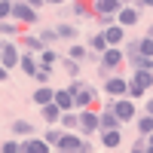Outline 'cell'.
I'll return each mask as SVG.
<instances>
[{"mask_svg": "<svg viewBox=\"0 0 153 153\" xmlns=\"http://www.w3.org/2000/svg\"><path fill=\"white\" fill-rule=\"evenodd\" d=\"M126 89H129V80H123V76H107L104 80V92L113 95V98H123Z\"/></svg>", "mask_w": 153, "mask_h": 153, "instance_id": "ba28073f", "label": "cell"}, {"mask_svg": "<svg viewBox=\"0 0 153 153\" xmlns=\"http://www.w3.org/2000/svg\"><path fill=\"white\" fill-rule=\"evenodd\" d=\"M0 58H3V43H0Z\"/></svg>", "mask_w": 153, "mask_h": 153, "instance_id": "b9f144b4", "label": "cell"}, {"mask_svg": "<svg viewBox=\"0 0 153 153\" xmlns=\"http://www.w3.org/2000/svg\"><path fill=\"white\" fill-rule=\"evenodd\" d=\"M101 34H104L107 46H120V43L126 40V28H123L120 22H110V25H104V31H101Z\"/></svg>", "mask_w": 153, "mask_h": 153, "instance_id": "8992f818", "label": "cell"}, {"mask_svg": "<svg viewBox=\"0 0 153 153\" xmlns=\"http://www.w3.org/2000/svg\"><path fill=\"white\" fill-rule=\"evenodd\" d=\"M55 104L61 110H74L76 107L74 104V92H71V89H55Z\"/></svg>", "mask_w": 153, "mask_h": 153, "instance_id": "5bb4252c", "label": "cell"}, {"mask_svg": "<svg viewBox=\"0 0 153 153\" xmlns=\"http://www.w3.org/2000/svg\"><path fill=\"white\" fill-rule=\"evenodd\" d=\"M132 150H135V153H147V141H138V144H132Z\"/></svg>", "mask_w": 153, "mask_h": 153, "instance_id": "e575fe53", "label": "cell"}, {"mask_svg": "<svg viewBox=\"0 0 153 153\" xmlns=\"http://www.w3.org/2000/svg\"><path fill=\"white\" fill-rule=\"evenodd\" d=\"M138 3H141V6H153V0H138Z\"/></svg>", "mask_w": 153, "mask_h": 153, "instance_id": "60d3db41", "label": "cell"}, {"mask_svg": "<svg viewBox=\"0 0 153 153\" xmlns=\"http://www.w3.org/2000/svg\"><path fill=\"white\" fill-rule=\"evenodd\" d=\"M123 61H126L123 49L120 46H107L104 52H101V71H113V68H120Z\"/></svg>", "mask_w": 153, "mask_h": 153, "instance_id": "7a4b0ae2", "label": "cell"}, {"mask_svg": "<svg viewBox=\"0 0 153 153\" xmlns=\"http://www.w3.org/2000/svg\"><path fill=\"white\" fill-rule=\"evenodd\" d=\"M120 3H129V0H120Z\"/></svg>", "mask_w": 153, "mask_h": 153, "instance_id": "ee69618b", "label": "cell"}, {"mask_svg": "<svg viewBox=\"0 0 153 153\" xmlns=\"http://www.w3.org/2000/svg\"><path fill=\"white\" fill-rule=\"evenodd\" d=\"M0 150H3V153H19V150H22V141H6Z\"/></svg>", "mask_w": 153, "mask_h": 153, "instance_id": "836d02e7", "label": "cell"}, {"mask_svg": "<svg viewBox=\"0 0 153 153\" xmlns=\"http://www.w3.org/2000/svg\"><path fill=\"white\" fill-rule=\"evenodd\" d=\"M135 120H138V132H141V135L153 132V117H150V113H147V117H135Z\"/></svg>", "mask_w": 153, "mask_h": 153, "instance_id": "cb8c5ba5", "label": "cell"}, {"mask_svg": "<svg viewBox=\"0 0 153 153\" xmlns=\"http://www.w3.org/2000/svg\"><path fill=\"white\" fill-rule=\"evenodd\" d=\"M12 19H19V22H37V9L28 3V0H22V3H12Z\"/></svg>", "mask_w": 153, "mask_h": 153, "instance_id": "52a82bcc", "label": "cell"}, {"mask_svg": "<svg viewBox=\"0 0 153 153\" xmlns=\"http://www.w3.org/2000/svg\"><path fill=\"white\" fill-rule=\"evenodd\" d=\"M40 61H43V65H55V61H58L55 49H43V52H40Z\"/></svg>", "mask_w": 153, "mask_h": 153, "instance_id": "f1b7e54d", "label": "cell"}, {"mask_svg": "<svg viewBox=\"0 0 153 153\" xmlns=\"http://www.w3.org/2000/svg\"><path fill=\"white\" fill-rule=\"evenodd\" d=\"M61 135H65V132H58V129H49V132H46V141L52 144V147H58V141H61Z\"/></svg>", "mask_w": 153, "mask_h": 153, "instance_id": "d6a6232c", "label": "cell"}, {"mask_svg": "<svg viewBox=\"0 0 153 153\" xmlns=\"http://www.w3.org/2000/svg\"><path fill=\"white\" fill-rule=\"evenodd\" d=\"M144 92H147V89H144L141 83H135V80L129 83V89H126V95H129L132 101H135V98H144Z\"/></svg>", "mask_w": 153, "mask_h": 153, "instance_id": "d4e9b609", "label": "cell"}, {"mask_svg": "<svg viewBox=\"0 0 153 153\" xmlns=\"http://www.w3.org/2000/svg\"><path fill=\"white\" fill-rule=\"evenodd\" d=\"M12 16V0H0V22Z\"/></svg>", "mask_w": 153, "mask_h": 153, "instance_id": "4dcf8cb0", "label": "cell"}, {"mask_svg": "<svg viewBox=\"0 0 153 153\" xmlns=\"http://www.w3.org/2000/svg\"><path fill=\"white\" fill-rule=\"evenodd\" d=\"M138 55H150L153 58V37L147 34L144 40H138Z\"/></svg>", "mask_w": 153, "mask_h": 153, "instance_id": "603a6c76", "label": "cell"}, {"mask_svg": "<svg viewBox=\"0 0 153 153\" xmlns=\"http://www.w3.org/2000/svg\"><path fill=\"white\" fill-rule=\"evenodd\" d=\"M71 92H74V104L76 107H89V104H92V98H95V92H92V86H83V83H74L71 86Z\"/></svg>", "mask_w": 153, "mask_h": 153, "instance_id": "277c9868", "label": "cell"}, {"mask_svg": "<svg viewBox=\"0 0 153 153\" xmlns=\"http://www.w3.org/2000/svg\"><path fill=\"white\" fill-rule=\"evenodd\" d=\"M25 46H28L31 52H43V49H46V40H43V37H25Z\"/></svg>", "mask_w": 153, "mask_h": 153, "instance_id": "7402d4cb", "label": "cell"}, {"mask_svg": "<svg viewBox=\"0 0 153 153\" xmlns=\"http://www.w3.org/2000/svg\"><path fill=\"white\" fill-rule=\"evenodd\" d=\"M55 34H58V37H65V40H74V37H76V28H74V25H58Z\"/></svg>", "mask_w": 153, "mask_h": 153, "instance_id": "484cf974", "label": "cell"}, {"mask_svg": "<svg viewBox=\"0 0 153 153\" xmlns=\"http://www.w3.org/2000/svg\"><path fill=\"white\" fill-rule=\"evenodd\" d=\"M98 117H101V132H104V129H120V123H123L117 113H113V107L104 110V113H98Z\"/></svg>", "mask_w": 153, "mask_h": 153, "instance_id": "e0dca14e", "label": "cell"}, {"mask_svg": "<svg viewBox=\"0 0 153 153\" xmlns=\"http://www.w3.org/2000/svg\"><path fill=\"white\" fill-rule=\"evenodd\" d=\"M19 58H22V55H19L16 43H3V58H0V65H6V68L12 71V68L19 65Z\"/></svg>", "mask_w": 153, "mask_h": 153, "instance_id": "7c38bea8", "label": "cell"}, {"mask_svg": "<svg viewBox=\"0 0 153 153\" xmlns=\"http://www.w3.org/2000/svg\"><path fill=\"white\" fill-rule=\"evenodd\" d=\"M49 101H55V89L40 86V89L34 92V104H37V107H43V104H49Z\"/></svg>", "mask_w": 153, "mask_h": 153, "instance_id": "9a60e30c", "label": "cell"}, {"mask_svg": "<svg viewBox=\"0 0 153 153\" xmlns=\"http://www.w3.org/2000/svg\"><path fill=\"white\" fill-rule=\"evenodd\" d=\"M28 3H31V6L37 9V6H43V3H46V0H28Z\"/></svg>", "mask_w": 153, "mask_h": 153, "instance_id": "74e56055", "label": "cell"}, {"mask_svg": "<svg viewBox=\"0 0 153 153\" xmlns=\"http://www.w3.org/2000/svg\"><path fill=\"white\" fill-rule=\"evenodd\" d=\"M95 12H98V16H117V12H120V0H95Z\"/></svg>", "mask_w": 153, "mask_h": 153, "instance_id": "8fae6325", "label": "cell"}, {"mask_svg": "<svg viewBox=\"0 0 153 153\" xmlns=\"http://www.w3.org/2000/svg\"><path fill=\"white\" fill-rule=\"evenodd\" d=\"M0 34H3V37H16V34H19V28H16L12 22H6V19H3V22H0Z\"/></svg>", "mask_w": 153, "mask_h": 153, "instance_id": "83f0119b", "label": "cell"}, {"mask_svg": "<svg viewBox=\"0 0 153 153\" xmlns=\"http://www.w3.org/2000/svg\"><path fill=\"white\" fill-rule=\"evenodd\" d=\"M52 68L55 65H43V61H40V68H37V83H40V86H49V80H52Z\"/></svg>", "mask_w": 153, "mask_h": 153, "instance_id": "d6986e66", "label": "cell"}, {"mask_svg": "<svg viewBox=\"0 0 153 153\" xmlns=\"http://www.w3.org/2000/svg\"><path fill=\"white\" fill-rule=\"evenodd\" d=\"M46 3H52V6H61V3H68V0H46Z\"/></svg>", "mask_w": 153, "mask_h": 153, "instance_id": "f35d334b", "label": "cell"}, {"mask_svg": "<svg viewBox=\"0 0 153 153\" xmlns=\"http://www.w3.org/2000/svg\"><path fill=\"white\" fill-rule=\"evenodd\" d=\"M12 129H16V135H31V123H28V120H16V123H12Z\"/></svg>", "mask_w": 153, "mask_h": 153, "instance_id": "4316f807", "label": "cell"}, {"mask_svg": "<svg viewBox=\"0 0 153 153\" xmlns=\"http://www.w3.org/2000/svg\"><path fill=\"white\" fill-rule=\"evenodd\" d=\"M92 49H98V52H104V49H107V40H104V34H95V37H92Z\"/></svg>", "mask_w": 153, "mask_h": 153, "instance_id": "1f68e13d", "label": "cell"}, {"mask_svg": "<svg viewBox=\"0 0 153 153\" xmlns=\"http://www.w3.org/2000/svg\"><path fill=\"white\" fill-rule=\"evenodd\" d=\"M101 144H104L107 150H117V147L123 144V135H120V129H104V132H101Z\"/></svg>", "mask_w": 153, "mask_h": 153, "instance_id": "4fadbf2b", "label": "cell"}, {"mask_svg": "<svg viewBox=\"0 0 153 153\" xmlns=\"http://www.w3.org/2000/svg\"><path fill=\"white\" fill-rule=\"evenodd\" d=\"M117 22L123 25V28H132V25H138V9L129 6V3H123L120 12H117Z\"/></svg>", "mask_w": 153, "mask_h": 153, "instance_id": "30bf717a", "label": "cell"}, {"mask_svg": "<svg viewBox=\"0 0 153 153\" xmlns=\"http://www.w3.org/2000/svg\"><path fill=\"white\" fill-rule=\"evenodd\" d=\"M135 83H141L144 89H150L153 86V71H147V68H135V76H132Z\"/></svg>", "mask_w": 153, "mask_h": 153, "instance_id": "ac0fdd59", "label": "cell"}, {"mask_svg": "<svg viewBox=\"0 0 153 153\" xmlns=\"http://www.w3.org/2000/svg\"><path fill=\"white\" fill-rule=\"evenodd\" d=\"M22 150H25V153H49V150H52V144H49L46 138L28 135V141H22Z\"/></svg>", "mask_w": 153, "mask_h": 153, "instance_id": "9c48e42d", "label": "cell"}, {"mask_svg": "<svg viewBox=\"0 0 153 153\" xmlns=\"http://www.w3.org/2000/svg\"><path fill=\"white\" fill-rule=\"evenodd\" d=\"M147 34H150V37H153V25H150V31H147Z\"/></svg>", "mask_w": 153, "mask_h": 153, "instance_id": "7bdbcfd3", "label": "cell"}, {"mask_svg": "<svg viewBox=\"0 0 153 153\" xmlns=\"http://www.w3.org/2000/svg\"><path fill=\"white\" fill-rule=\"evenodd\" d=\"M80 132H86V135L101 132V117H98L95 110H89V107L80 110Z\"/></svg>", "mask_w": 153, "mask_h": 153, "instance_id": "3957f363", "label": "cell"}, {"mask_svg": "<svg viewBox=\"0 0 153 153\" xmlns=\"http://www.w3.org/2000/svg\"><path fill=\"white\" fill-rule=\"evenodd\" d=\"M58 150H65V153H89V150H92V147H89L86 141H83V138L80 135H61V141H58Z\"/></svg>", "mask_w": 153, "mask_h": 153, "instance_id": "6da1fadb", "label": "cell"}, {"mask_svg": "<svg viewBox=\"0 0 153 153\" xmlns=\"http://www.w3.org/2000/svg\"><path fill=\"white\" fill-rule=\"evenodd\" d=\"M147 153H153V132L147 135Z\"/></svg>", "mask_w": 153, "mask_h": 153, "instance_id": "d590c367", "label": "cell"}, {"mask_svg": "<svg viewBox=\"0 0 153 153\" xmlns=\"http://www.w3.org/2000/svg\"><path fill=\"white\" fill-rule=\"evenodd\" d=\"M113 113H117V117L123 120V123H129V120H135V101L132 98H117L113 101Z\"/></svg>", "mask_w": 153, "mask_h": 153, "instance_id": "5b68a950", "label": "cell"}, {"mask_svg": "<svg viewBox=\"0 0 153 153\" xmlns=\"http://www.w3.org/2000/svg\"><path fill=\"white\" fill-rule=\"evenodd\" d=\"M40 113H43V120H46V123H55V120H61V113H65V110H61L55 101H49V104L40 107Z\"/></svg>", "mask_w": 153, "mask_h": 153, "instance_id": "2e32d148", "label": "cell"}, {"mask_svg": "<svg viewBox=\"0 0 153 153\" xmlns=\"http://www.w3.org/2000/svg\"><path fill=\"white\" fill-rule=\"evenodd\" d=\"M6 74H9V68H6V65H0V80H6Z\"/></svg>", "mask_w": 153, "mask_h": 153, "instance_id": "8d00e7d4", "label": "cell"}, {"mask_svg": "<svg viewBox=\"0 0 153 153\" xmlns=\"http://www.w3.org/2000/svg\"><path fill=\"white\" fill-rule=\"evenodd\" d=\"M68 58H74V61H83V58H86V46H71Z\"/></svg>", "mask_w": 153, "mask_h": 153, "instance_id": "f546056e", "label": "cell"}, {"mask_svg": "<svg viewBox=\"0 0 153 153\" xmlns=\"http://www.w3.org/2000/svg\"><path fill=\"white\" fill-rule=\"evenodd\" d=\"M147 113H150V117H153V98L147 101Z\"/></svg>", "mask_w": 153, "mask_h": 153, "instance_id": "ab89813d", "label": "cell"}, {"mask_svg": "<svg viewBox=\"0 0 153 153\" xmlns=\"http://www.w3.org/2000/svg\"><path fill=\"white\" fill-rule=\"evenodd\" d=\"M61 126H65V129H80V113L65 110V113H61Z\"/></svg>", "mask_w": 153, "mask_h": 153, "instance_id": "44dd1931", "label": "cell"}, {"mask_svg": "<svg viewBox=\"0 0 153 153\" xmlns=\"http://www.w3.org/2000/svg\"><path fill=\"white\" fill-rule=\"evenodd\" d=\"M19 65H22V71L28 74V76H34V74H37V68H40V61H34V55L28 52V55H22V58H19Z\"/></svg>", "mask_w": 153, "mask_h": 153, "instance_id": "ffe728a7", "label": "cell"}]
</instances>
